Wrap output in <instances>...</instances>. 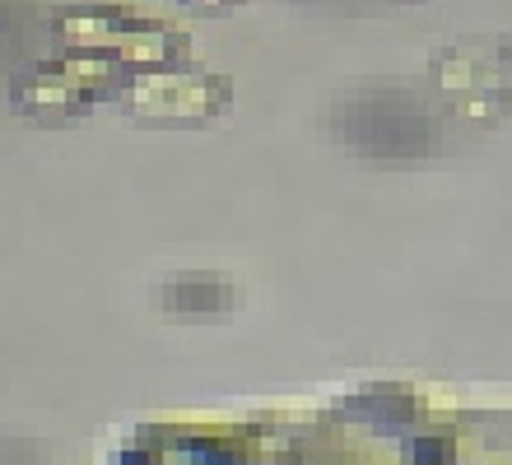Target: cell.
I'll use <instances>...</instances> for the list:
<instances>
[{
	"label": "cell",
	"instance_id": "obj_1",
	"mask_svg": "<svg viewBox=\"0 0 512 465\" xmlns=\"http://www.w3.org/2000/svg\"><path fill=\"white\" fill-rule=\"evenodd\" d=\"M122 84L126 75L117 61L89 52H66L28 66L24 75H14L10 107L19 117L38 121V126H66V121H80L98 98L117 93Z\"/></svg>",
	"mask_w": 512,
	"mask_h": 465
},
{
	"label": "cell",
	"instance_id": "obj_3",
	"mask_svg": "<svg viewBox=\"0 0 512 465\" xmlns=\"http://www.w3.org/2000/svg\"><path fill=\"white\" fill-rule=\"evenodd\" d=\"M154 298H159V307L173 312V317H219V312L233 307V284L224 275L191 270V275H173L168 284H159Z\"/></svg>",
	"mask_w": 512,
	"mask_h": 465
},
{
	"label": "cell",
	"instance_id": "obj_2",
	"mask_svg": "<svg viewBox=\"0 0 512 465\" xmlns=\"http://www.w3.org/2000/svg\"><path fill=\"white\" fill-rule=\"evenodd\" d=\"M122 103L140 126H205L229 112L233 84L224 75H182V70H145L122 84Z\"/></svg>",
	"mask_w": 512,
	"mask_h": 465
},
{
	"label": "cell",
	"instance_id": "obj_4",
	"mask_svg": "<svg viewBox=\"0 0 512 465\" xmlns=\"http://www.w3.org/2000/svg\"><path fill=\"white\" fill-rule=\"evenodd\" d=\"M191 10H229L233 0H187Z\"/></svg>",
	"mask_w": 512,
	"mask_h": 465
}]
</instances>
